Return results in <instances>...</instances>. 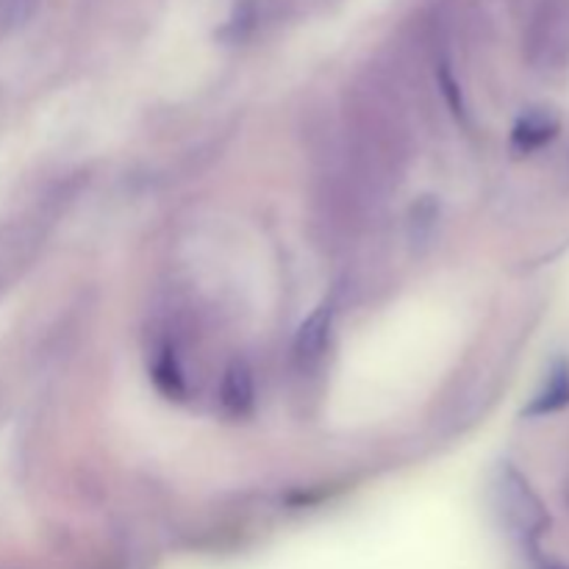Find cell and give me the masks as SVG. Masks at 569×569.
I'll return each instance as SVG.
<instances>
[{
    "mask_svg": "<svg viewBox=\"0 0 569 569\" xmlns=\"http://www.w3.org/2000/svg\"><path fill=\"white\" fill-rule=\"evenodd\" d=\"M500 498H503V511L509 515L511 526L522 537H539L548 528V515H545L542 500L533 495L526 478L517 470H511V467H506L503 478H500Z\"/></svg>",
    "mask_w": 569,
    "mask_h": 569,
    "instance_id": "6da1fadb",
    "label": "cell"
},
{
    "mask_svg": "<svg viewBox=\"0 0 569 569\" xmlns=\"http://www.w3.org/2000/svg\"><path fill=\"white\" fill-rule=\"evenodd\" d=\"M531 48L537 61L559 67L569 59V11L565 6H548L531 33Z\"/></svg>",
    "mask_w": 569,
    "mask_h": 569,
    "instance_id": "7a4b0ae2",
    "label": "cell"
},
{
    "mask_svg": "<svg viewBox=\"0 0 569 569\" xmlns=\"http://www.w3.org/2000/svg\"><path fill=\"white\" fill-rule=\"evenodd\" d=\"M220 403L231 417H248L256 406V381L248 361L237 359L228 365L220 387Z\"/></svg>",
    "mask_w": 569,
    "mask_h": 569,
    "instance_id": "3957f363",
    "label": "cell"
},
{
    "mask_svg": "<svg viewBox=\"0 0 569 569\" xmlns=\"http://www.w3.org/2000/svg\"><path fill=\"white\" fill-rule=\"evenodd\" d=\"M331 322L333 309L331 306H320V309L298 328V337H295V356H298V361L315 365V361L326 353L328 337H331Z\"/></svg>",
    "mask_w": 569,
    "mask_h": 569,
    "instance_id": "277c9868",
    "label": "cell"
},
{
    "mask_svg": "<svg viewBox=\"0 0 569 569\" xmlns=\"http://www.w3.org/2000/svg\"><path fill=\"white\" fill-rule=\"evenodd\" d=\"M556 133H559V120L553 114H548V111H531V114H522L517 120L511 142L522 153H531V150H539L548 142H553Z\"/></svg>",
    "mask_w": 569,
    "mask_h": 569,
    "instance_id": "5b68a950",
    "label": "cell"
},
{
    "mask_svg": "<svg viewBox=\"0 0 569 569\" xmlns=\"http://www.w3.org/2000/svg\"><path fill=\"white\" fill-rule=\"evenodd\" d=\"M569 406V365L567 361H559V365L550 370L548 381L539 389L537 398L531 400V406L526 409L528 417H548L556 415V411L567 409Z\"/></svg>",
    "mask_w": 569,
    "mask_h": 569,
    "instance_id": "8992f818",
    "label": "cell"
},
{
    "mask_svg": "<svg viewBox=\"0 0 569 569\" xmlns=\"http://www.w3.org/2000/svg\"><path fill=\"white\" fill-rule=\"evenodd\" d=\"M150 376H153L156 389H159L161 395H167L170 400L187 398V376H183L181 361H178L172 345H161V348L156 350Z\"/></svg>",
    "mask_w": 569,
    "mask_h": 569,
    "instance_id": "52a82bcc",
    "label": "cell"
},
{
    "mask_svg": "<svg viewBox=\"0 0 569 569\" xmlns=\"http://www.w3.org/2000/svg\"><path fill=\"white\" fill-rule=\"evenodd\" d=\"M39 0H0V26L20 28L31 20Z\"/></svg>",
    "mask_w": 569,
    "mask_h": 569,
    "instance_id": "ba28073f",
    "label": "cell"
}]
</instances>
